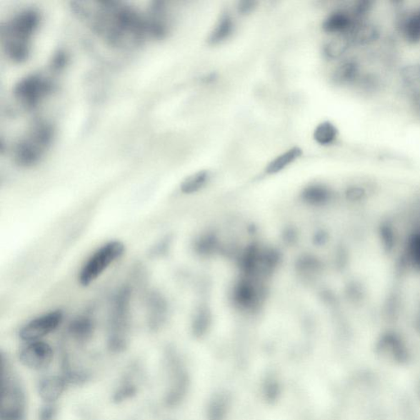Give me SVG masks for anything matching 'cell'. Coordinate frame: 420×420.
Segmentation results:
<instances>
[{
	"label": "cell",
	"instance_id": "1",
	"mask_svg": "<svg viewBox=\"0 0 420 420\" xmlns=\"http://www.w3.org/2000/svg\"><path fill=\"white\" fill-rule=\"evenodd\" d=\"M75 14L109 46L131 48L141 45L147 33L146 19L136 9L117 2L71 3Z\"/></svg>",
	"mask_w": 420,
	"mask_h": 420
},
{
	"label": "cell",
	"instance_id": "2",
	"mask_svg": "<svg viewBox=\"0 0 420 420\" xmlns=\"http://www.w3.org/2000/svg\"><path fill=\"white\" fill-rule=\"evenodd\" d=\"M40 24V15L35 10L21 11L3 27L5 52L16 63L29 58L31 38Z\"/></svg>",
	"mask_w": 420,
	"mask_h": 420
},
{
	"label": "cell",
	"instance_id": "3",
	"mask_svg": "<svg viewBox=\"0 0 420 420\" xmlns=\"http://www.w3.org/2000/svg\"><path fill=\"white\" fill-rule=\"evenodd\" d=\"M1 394L0 420H27L29 406L24 386L3 356Z\"/></svg>",
	"mask_w": 420,
	"mask_h": 420
},
{
	"label": "cell",
	"instance_id": "4",
	"mask_svg": "<svg viewBox=\"0 0 420 420\" xmlns=\"http://www.w3.org/2000/svg\"><path fill=\"white\" fill-rule=\"evenodd\" d=\"M131 290L124 286L115 296L109 319L108 344L113 351H123L128 346Z\"/></svg>",
	"mask_w": 420,
	"mask_h": 420
},
{
	"label": "cell",
	"instance_id": "5",
	"mask_svg": "<svg viewBox=\"0 0 420 420\" xmlns=\"http://www.w3.org/2000/svg\"><path fill=\"white\" fill-rule=\"evenodd\" d=\"M52 138L53 129L51 126L46 123L36 124L29 136L16 146V163L23 167H31L37 164L51 144Z\"/></svg>",
	"mask_w": 420,
	"mask_h": 420
},
{
	"label": "cell",
	"instance_id": "6",
	"mask_svg": "<svg viewBox=\"0 0 420 420\" xmlns=\"http://www.w3.org/2000/svg\"><path fill=\"white\" fill-rule=\"evenodd\" d=\"M126 247L120 241H111L104 244L93 254L82 267L79 280L83 286H88L95 281L110 265L124 256Z\"/></svg>",
	"mask_w": 420,
	"mask_h": 420
},
{
	"label": "cell",
	"instance_id": "7",
	"mask_svg": "<svg viewBox=\"0 0 420 420\" xmlns=\"http://www.w3.org/2000/svg\"><path fill=\"white\" fill-rule=\"evenodd\" d=\"M21 366L33 371H44L51 367L54 351L51 344L44 340L25 342L19 351Z\"/></svg>",
	"mask_w": 420,
	"mask_h": 420
},
{
	"label": "cell",
	"instance_id": "8",
	"mask_svg": "<svg viewBox=\"0 0 420 420\" xmlns=\"http://www.w3.org/2000/svg\"><path fill=\"white\" fill-rule=\"evenodd\" d=\"M52 84L38 75L26 76L14 87V96L26 108L37 106L41 99L52 91Z\"/></svg>",
	"mask_w": 420,
	"mask_h": 420
},
{
	"label": "cell",
	"instance_id": "9",
	"mask_svg": "<svg viewBox=\"0 0 420 420\" xmlns=\"http://www.w3.org/2000/svg\"><path fill=\"white\" fill-rule=\"evenodd\" d=\"M63 319L64 313L60 309L43 314L25 324L19 331V338L24 342L43 340L59 327Z\"/></svg>",
	"mask_w": 420,
	"mask_h": 420
},
{
	"label": "cell",
	"instance_id": "10",
	"mask_svg": "<svg viewBox=\"0 0 420 420\" xmlns=\"http://www.w3.org/2000/svg\"><path fill=\"white\" fill-rule=\"evenodd\" d=\"M263 291L256 279L246 277L240 280L234 290V300L237 306L254 309L261 305Z\"/></svg>",
	"mask_w": 420,
	"mask_h": 420
},
{
	"label": "cell",
	"instance_id": "11",
	"mask_svg": "<svg viewBox=\"0 0 420 420\" xmlns=\"http://www.w3.org/2000/svg\"><path fill=\"white\" fill-rule=\"evenodd\" d=\"M69 384L64 375H49L39 381L37 392L45 404H56Z\"/></svg>",
	"mask_w": 420,
	"mask_h": 420
},
{
	"label": "cell",
	"instance_id": "12",
	"mask_svg": "<svg viewBox=\"0 0 420 420\" xmlns=\"http://www.w3.org/2000/svg\"><path fill=\"white\" fill-rule=\"evenodd\" d=\"M147 315L149 327L157 330L162 327L167 319L168 303L165 298L153 291L147 298Z\"/></svg>",
	"mask_w": 420,
	"mask_h": 420
},
{
	"label": "cell",
	"instance_id": "13",
	"mask_svg": "<svg viewBox=\"0 0 420 420\" xmlns=\"http://www.w3.org/2000/svg\"><path fill=\"white\" fill-rule=\"evenodd\" d=\"M149 35L154 39H164L169 33V24L163 2H153L146 19Z\"/></svg>",
	"mask_w": 420,
	"mask_h": 420
},
{
	"label": "cell",
	"instance_id": "14",
	"mask_svg": "<svg viewBox=\"0 0 420 420\" xmlns=\"http://www.w3.org/2000/svg\"><path fill=\"white\" fill-rule=\"evenodd\" d=\"M357 21L352 14L346 11H336L324 20L323 29L335 36L348 35Z\"/></svg>",
	"mask_w": 420,
	"mask_h": 420
},
{
	"label": "cell",
	"instance_id": "15",
	"mask_svg": "<svg viewBox=\"0 0 420 420\" xmlns=\"http://www.w3.org/2000/svg\"><path fill=\"white\" fill-rule=\"evenodd\" d=\"M351 45L366 46L377 41L380 36L379 30L374 24L366 20L357 21L347 35Z\"/></svg>",
	"mask_w": 420,
	"mask_h": 420
},
{
	"label": "cell",
	"instance_id": "16",
	"mask_svg": "<svg viewBox=\"0 0 420 420\" xmlns=\"http://www.w3.org/2000/svg\"><path fill=\"white\" fill-rule=\"evenodd\" d=\"M361 76L360 64L357 63V61L344 59L336 66L331 79L335 84L344 86L357 82Z\"/></svg>",
	"mask_w": 420,
	"mask_h": 420
},
{
	"label": "cell",
	"instance_id": "17",
	"mask_svg": "<svg viewBox=\"0 0 420 420\" xmlns=\"http://www.w3.org/2000/svg\"><path fill=\"white\" fill-rule=\"evenodd\" d=\"M401 34L403 39L411 45L420 43V12L416 11L401 21Z\"/></svg>",
	"mask_w": 420,
	"mask_h": 420
},
{
	"label": "cell",
	"instance_id": "18",
	"mask_svg": "<svg viewBox=\"0 0 420 420\" xmlns=\"http://www.w3.org/2000/svg\"><path fill=\"white\" fill-rule=\"evenodd\" d=\"M95 331V324L89 316H80L69 324V334L76 341L83 342L90 340Z\"/></svg>",
	"mask_w": 420,
	"mask_h": 420
},
{
	"label": "cell",
	"instance_id": "19",
	"mask_svg": "<svg viewBox=\"0 0 420 420\" xmlns=\"http://www.w3.org/2000/svg\"><path fill=\"white\" fill-rule=\"evenodd\" d=\"M351 42L347 35L335 36L325 43L324 52L330 59H339L347 52Z\"/></svg>",
	"mask_w": 420,
	"mask_h": 420
},
{
	"label": "cell",
	"instance_id": "20",
	"mask_svg": "<svg viewBox=\"0 0 420 420\" xmlns=\"http://www.w3.org/2000/svg\"><path fill=\"white\" fill-rule=\"evenodd\" d=\"M234 21L229 14L221 16L214 30L210 33L208 41L211 45H217L228 39L234 31Z\"/></svg>",
	"mask_w": 420,
	"mask_h": 420
},
{
	"label": "cell",
	"instance_id": "21",
	"mask_svg": "<svg viewBox=\"0 0 420 420\" xmlns=\"http://www.w3.org/2000/svg\"><path fill=\"white\" fill-rule=\"evenodd\" d=\"M301 154L302 151L299 147H293L289 151L274 159L272 162H270L265 171L269 174H278L286 168L287 166L294 162L298 158H300Z\"/></svg>",
	"mask_w": 420,
	"mask_h": 420
},
{
	"label": "cell",
	"instance_id": "22",
	"mask_svg": "<svg viewBox=\"0 0 420 420\" xmlns=\"http://www.w3.org/2000/svg\"><path fill=\"white\" fill-rule=\"evenodd\" d=\"M313 136L319 145L330 146L338 139L339 130L334 124L326 121L317 126Z\"/></svg>",
	"mask_w": 420,
	"mask_h": 420
},
{
	"label": "cell",
	"instance_id": "23",
	"mask_svg": "<svg viewBox=\"0 0 420 420\" xmlns=\"http://www.w3.org/2000/svg\"><path fill=\"white\" fill-rule=\"evenodd\" d=\"M304 201L312 206H322L331 198V192L327 187L321 185L309 186L302 193Z\"/></svg>",
	"mask_w": 420,
	"mask_h": 420
},
{
	"label": "cell",
	"instance_id": "24",
	"mask_svg": "<svg viewBox=\"0 0 420 420\" xmlns=\"http://www.w3.org/2000/svg\"><path fill=\"white\" fill-rule=\"evenodd\" d=\"M209 179V174L207 171H199L195 174L187 176L181 182V191L185 194H192L202 189L206 185Z\"/></svg>",
	"mask_w": 420,
	"mask_h": 420
},
{
	"label": "cell",
	"instance_id": "25",
	"mask_svg": "<svg viewBox=\"0 0 420 420\" xmlns=\"http://www.w3.org/2000/svg\"><path fill=\"white\" fill-rule=\"evenodd\" d=\"M401 77L405 85L411 90L419 89L420 86V64L406 66L401 71Z\"/></svg>",
	"mask_w": 420,
	"mask_h": 420
},
{
	"label": "cell",
	"instance_id": "26",
	"mask_svg": "<svg viewBox=\"0 0 420 420\" xmlns=\"http://www.w3.org/2000/svg\"><path fill=\"white\" fill-rule=\"evenodd\" d=\"M196 250L201 255H209L215 251L217 247V241L212 235L202 236L196 242Z\"/></svg>",
	"mask_w": 420,
	"mask_h": 420
},
{
	"label": "cell",
	"instance_id": "27",
	"mask_svg": "<svg viewBox=\"0 0 420 420\" xmlns=\"http://www.w3.org/2000/svg\"><path fill=\"white\" fill-rule=\"evenodd\" d=\"M209 321V312L207 309L202 308L199 311L194 319V329L199 333H202V331L206 329Z\"/></svg>",
	"mask_w": 420,
	"mask_h": 420
},
{
	"label": "cell",
	"instance_id": "28",
	"mask_svg": "<svg viewBox=\"0 0 420 420\" xmlns=\"http://www.w3.org/2000/svg\"><path fill=\"white\" fill-rule=\"evenodd\" d=\"M56 416V404H45L39 414V420H54Z\"/></svg>",
	"mask_w": 420,
	"mask_h": 420
},
{
	"label": "cell",
	"instance_id": "29",
	"mask_svg": "<svg viewBox=\"0 0 420 420\" xmlns=\"http://www.w3.org/2000/svg\"><path fill=\"white\" fill-rule=\"evenodd\" d=\"M410 104L412 112L420 120V89H413L410 95Z\"/></svg>",
	"mask_w": 420,
	"mask_h": 420
},
{
	"label": "cell",
	"instance_id": "30",
	"mask_svg": "<svg viewBox=\"0 0 420 420\" xmlns=\"http://www.w3.org/2000/svg\"><path fill=\"white\" fill-rule=\"evenodd\" d=\"M318 261H315L313 258H304L301 259L299 263V268L304 273H312L315 272V270L318 269Z\"/></svg>",
	"mask_w": 420,
	"mask_h": 420
},
{
	"label": "cell",
	"instance_id": "31",
	"mask_svg": "<svg viewBox=\"0 0 420 420\" xmlns=\"http://www.w3.org/2000/svg\"><path fill=\"white\" fill-rule=\"evenodd\" d=\"M67 54L63 51H59L54 55L52 60V68L54 70H60L63 69L66 64H67Z\"/></svg>",
	"mask_w": 420,
	"mask_h": 420
},
{
	"label": "cell",
	"instance_id": "32",
	"mask_svg": "<svg viewBox=\"0 0 420 420\" xmlns=\"http://www.w3.org/2000/svg\"><path fill=\"white\" fill-rule=\"evenodd\" d=\"M169 246V241L167 240H163L160 241L159 244L156 246H153L151 251V256L152 257L154 256H160L164 255V254L167 251Z\"/></svg>",
	"mask_w": 420,
	"mask_h": 420
},
{
	"label": "cell",
	"instance_id": "33",
	"mask_svg": "<svg viewBox=\"0 0 420 420\" xmlns=\"http://www.w3.org/2000/svg\"><path fill=\"white\" fill-rule=\"evenodd\" d=\"M256 3L255 1H241L239 4L237 9L241 14H248L252 12L256 8Z\"/></svg>",
	"mask_w": 420,
	"mask_h": 420
},
{
	"label": "cell",
	"instance_id": "34",
	"mask_svg": "<svg viewBox=\"0 0 420 420\" xmlns=\"http://www.w3.org/2000/svg\"><path fill=\"white\" fill-rule=\"evenodd\" d=\"M419 10V12H420V9Z\"/></svg>",
	"mask_w": 420,
	"mask_h": 420
}]
</instances>
